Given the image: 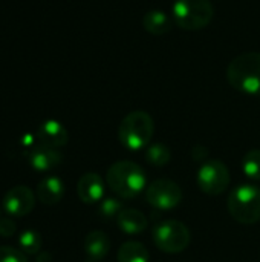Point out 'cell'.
Here are the masks:
<instances>
[{
  "instance_id": "1",
  "label": "cell",
  "mask_w": 260,
  "mask_h": 262,
  "mask_svg": "<svg viewBox=\"0 0 260 262\" xmlns=\"http://www.w3.org/2000/svg\"><path fill=\"white\" fill-rule=\"evenodd\" d=\"M106 183L120 198L132 200L147 189V175L136 163L123 160L109 167Z\"/></svg>"
},
{
  "instance_id": "2",
  "label": "cell",
  "mask_w": 260,
  "mask_h": 262,
  "mask_svg": "<svg viewBox=\"0 0 260 262\" xmlns=\"http://www.w3.org/2000/svg\"><path fill=\"white\" fill-rule=\"evenodd\" d=\"M228 83L242 94L260 97V52H244L227 68Z\"/></svg>"
},
{
  "instance_id": "3",
  "label": "cell",
  "mask_w": 260,
  "mask_h": 262,
  "mask_svg": "<svg viewBox=\"0 0 260 262\" xmlns=\"http://www.w3.org/2000/svg\"><path fill=\"white\" fill-rule=\"evenodd\" d=\"M155 132L153 118L144 111H133L127 114L118 129V138L124 149L138 152L147 149Z\"/></svg>"
},
{
  "instance_id": "4",
  "label": "cell",
  "mask_w": 260,
  "mask_h": 262,
  "mask_svg": "<svg viewBox=\"0 0 260 262\" xmlns=\"http://www.w3.org/2000/svg\"><path fill=\"white\" fill-rule=\"evenodd\" d=\"M173 21L185 31H198L213 20L211 0H175L172 5Z\"/></svg>"
},
{
  "instance_id": "5",
  "label": "cell",
  "mask_w": 260,
  "mask_h": 262,
  "mask_svg": "<svg viewBox=\"0 0 260 262\" xmlns=\"http://www.w3.org/2000/svg\"><path fill=\"white\" fill-rule=\"evenodd\" d=\"M228 212L241 224L251 226L260 221V189L251 184L238 186L228 196Z\"/></svg>"
},
{
  "instance_id": "6",
  "label": "cell",
  "mask_w": 260,
  "mask_h": 262,
  "mask_svg": "<svg viewBox=\"0 0 260 262\" xmlns=\"http://www.w3.org/2000/svg\"><path fill=\"white\" fill-rule=\"evenodd\" d=\"M153 243L164 253H181L190 244V230L188 227L176 220H167L158 223L152 230Z\"/></svg>"
},
{
  "instance_id": "7",
  "label": "cell",
  "mask_w": 260,
  "mask_h": 262,
  "mask_svg": "<svg viewBox=\"0 0 260 262\" xmlns=\"http://www.w3.org/2000/svg\"><path fill=\"white\" fill-rule=\"evenodd\" d=\"M196 181L204 193L210 196H218L228 189L230 172L222 161L210 160L202 163L201 167L198 169Z\"/></svg>"
},
{
  "instance_id": "8",
  "label": "cell",
  "mask_w": 260,
  "mask_h": 262,
  "mask_svg": "<svg viewBox=\"0 0 260 262\" xmlns=\"http://www.w3.org/2000/svg\"><path fill=\"white\" fill-rule=\"evenodd\" d=\"M146 201L155 210L169 212L178 207L182 201V189L172 180H156L146 189Z\"/></svg>"
},
{
  "instance_id": "9",
  "label": "cell",
  "mask_w": 260,
  "mask_h": 262,
  "mask_svg": "<svg viewBox=\"0 0 260 262\" xmlns=\"http://www.w3.org/2000/svg\"><path fill=\"white\" fill-rule=\"evenodd\" d=\"M35 206V196L26 186H15L3 196V209L11 216H26Z\"/></svg>"
},
{
  "instance_id": "10",
  "label": "cell",
  "mask_w": 260,
  "mask_h": 262,
  "mask_svg": "<svg viewBox=\"0 0 260 262\" xmlns=\"http://www.w3.org/2000/svg\"><path fill=\"white\" fill-rule=\"evenodd\" d=\"M63 157L58 152V149L44 146V144H38L34 146L29 152H28V163L31 164L32 169L38 170V172H46L51 169H55L57 166H60Z\"/></svg>"
},
{
  "instance_id": "11",
  "label": "cell",
  "mask_w": 260,
  "mask_h": 262,
  "mask_svg": "<svg viewBox=\"0 0 260 262\" xmlns=\"http://www.w3.org/2000/svg\"><path fill=\"white\" fill-rule=\"evenodd\" d=\"M78 198L84 204H95L104 198V183L101 177L95 172L84 173L77 183Z\"/></svg>"
},
{
  "instance_id": "12",
  "label": "cell",
  "mask_w": 260,
  "mask_h": 262,
  "mask_svg": "<svg viewBox=\"0 0 260 262\" xmlns=\"http://www.w3.org/2000/svg\"><path fill=\"white\" fill-rule=\"evenodd\" d=\"M37 138L40 140V144L60 149L67 144L69 141V134L66 127L57 121V120H46L40 124L37 130Z\"/></svg>"
},
{
  "instance_id": "13",
  "label": "cell",
  "mask_w": 260,
  "mask_h": 262,
  "mask_svg": "<svg viewBox=\"0 0 260 262\" xmlns=\"http://www.w3.org/2000/svg\"><path fill=\"white\" fill-rule=\"evenodd\" d=\"M110 239L104 232H90L84 239V253L87 262H101L110 250Z\"/></svg>"
},
{
  "instance_id": "14",
  "label": "cell",
  "mask_w": 260,
  "mask_h": 262,
  "mask_svg": "<svg viewBox=\"0 0 260 262\" xmlns=\"http://www.w3.org/2000/svg\"><path fill=\"white\" fill-rule=\"evenodd\" d=\"M37 196L46 206L60 203L64 196V183L58 177H46L37 186Z\"/></svg>"
},
{
  "instance_id": "15",
  "label": "cell",
  "mask_w": 260,
  "mask_h": 262,
  "mask_svg": "<svg viewBox=\"0 0 260 262\" xmlns=\"http://www.w3.org/2000/svg\"><path fill=\"white\" fill-rule=\"evenodd\" d=\"M116 224H118L120 230L124 232L126 235H139L149 226L144 213L136 210V209H124L118 215Z\"/></svg>"
},
{
  "instance_id": "16",
  "label": "cell",
  "mask_w": 260,
  "mask_h": 262,
  "mask_svg": "<svg viewBox=\"0 0 260 262\" xmlns=\"http://www.w3.org/2000/svg\"><path fill=\"white\" fill-rule=\"evenodd\" d=\"M173 18H170L162 9H150L143 17V26L152 35H164L170 31Z\"/></svg>"
},
{
  "instance_id": "17",
  "label": "cell",
  "mask_w": 260,
  "mask_h": 262,
  "mask_svg": "<svg viewBox=\"0 0 260 262\" xmlns=\"http://www.w3.org/2000/svg\"><path fill=\"white\" fill-rule=\"evenodd\" d=\"M149 250L138 241H127L118 250V262H149Z\"/></svg>"
},
{
  "instance_id": "18",
  "label": "cell",
  "mask_w": 260,
  "mask_h": 262,
  "mask_svg": "<svg viewBox=\"0 0 260 262\" xmlns=\"http://www.w3.org/2000/svg\"><path fill=\"white\" fill-rule=\"evenodd\" d=\"M172 152L170 149L162 143H153L149 144L146 149V161L155 167H164L170 163Z\"/></svg>"
},
{
  "instance_id": "19",
  "label": "cell",
  "mask_w": 260,
  "mask_h": 262,
  "mask_svg": "<svg viewBox=\"0 0 260 262\" xmlns=\"http://www.w3.org/2000/svg\"><path fill=\"white\" fill-rule=\"evenodd\" d=\"M43 241L38 232L35 230H23L18 236V247L25 255H37L41 250Z\"/></svg>"
},
{
  "instance_id": "20",
  "label": "cell",
  "mask_w": 260,
  "mask_h": 262,
  "mask_svg": "<svg viewBox=\"0 0 260 262\" xmlns=\"http://www.w3.org/2000/svg\"><path fill=\"white\" fill-rule=\"evenodd\" d=\"M242 170L247 178L253 181H260V150L253 149L245 154L242 160Z\"/></svg>"
},
{
  "instance_id": "21",
  "label": "cell",
  "mask_w": 260,
  "mask_h": 262,
  "mask_svg": "<svg viewBox=\"0 0 260 262\" xmlns=\"http://www.w3.org/2000/svg\"><path fill=\"white\" fill-rule=\"evenodd\" d=\"M124 210L123 203L118 198H103L100 206H98V213L104 220H116L118 215Z\"/></svg>"
},
{
  "instance_id": "22",
  "label": "cell",
  "mask_w": 260,
  "mask_h": 262,
  "mask_svg": "<svg viewBox=\"0 0 260 262\" xmlns=\"http://www.w3.org/2000/svg\"><path fill=\"white\" fill-rule=\"evenodd\" d=\"M0 262H28L26 255L21 250L14 247L2 246L0 247Z\"/></svg>"
},
{
  "instance_id": "23",
  "label": "cell",
  "mask_w": 260,
  "mask_h": 262,
  "mask_svg": "<svg viewBox=\"0 0 260 262\" xmlns=\"http://www.w3.org/2000/svg\"><path fill=\"white\" fill-rule=\"evenodd\" d=\"M17 227H15V223L9 218H2L0 220V236L3 238H11L14 236Z\"/></svg>"
},
{
  "instance_id": "24",
  "label": "cell",
  "mask_w": 260,
  "mask_h": 262,
  "mask_svg": "<svg viewBox=\"0 0 260 262\" xmlns=\"http://www.w3.org/2000/svg\"><path fill=\"white\" fill-rule=\"evenodd\" d=\"M20 143H21V146H23V147H26V149H28V152H29V150L34 147V137H32L31 134H26V135H23V137H21V141H20Z\"/></svg>"
},
{
  "instance_id": "25",
  "label": "cell",
  "mask_w": 260,
  "mask_h": 262,
  "mask_svg": "<svg viewBox=\"0 0 260 262\" xmlns=\"http://www.w3.org/2000/svg\"><path fill=\"white\" fill-rule=\"evenodd\" d=\"M51 255L48 253V252H44V253H40L38 256H37V262H51Z\"/></svg>"
}]
</instances>
